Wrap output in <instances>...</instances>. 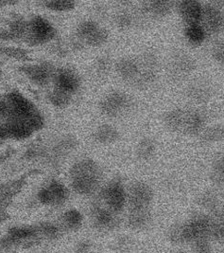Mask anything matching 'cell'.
Returning a JSON list of instances; mask_svg holds the SVG:
<instances>
[{
  "instance_id": "9a60e30c",
  "label": "cell",
  "mask_w": 224,
  "mask_h": 253,
  "mask_svg": "<svg viewBox=\"0 0 224 253\" xmlns=\"http://www.w3.org/2000/svg\"><path fill=\"white\" fill-rule=\"evenodd\" d=\"M173 7V2L168 0H152L143 4L144 12L154 17H165Z\"/></svg>"
},
{
  "instance_id": "7402d4cb",
  "label": "cell",
  "mask_w": 224,
  "mask_h": 253,
  "mask_svg": "<svg viewBox=\"0 0 224 253\" xmlns=\"http://www.w3.org/2000/svg\"><path fill=\"white\" fill-rule=\"evenodd\" d=\"M219 211L209 215L210 227L208 237L209 239H214L216 241H223L224 240V222L221 218Z\"/></svg>"
},
{
  "instance_id": "836d02e7",
  "label": "cell",
  "mask_w": 224,
  "mask_h": 253,
  "mask_svg": "<svg viewBox=\"0 0 224 253\" xmlns=\"http://www.w3.org/2000/svg\"><path fill=\"white\" fill-rule=\"evenodd\" d=\"M212 55L216 61L224 65V39L219 40L214 44Z\"/></svg>"
},
{
  "instance_id": "3957f363",
  "label": "cell",
  "mask_w": 224,
  "mask_h": 253,
  "mask_svg": "<svg viewBox=\"0 0 224 253\" xmlns=\"http://www.w3.org/2000/svg\"><path fill=\"white\" fill-rule=\"evenodd\" d=\"M26 36L32 44L43 45L55 38L56 29L54 25L45 17L36 15L28 21V31Z\"/></svg>"
},
{
  "instance_id": "8fae6325",
  "label": "cell",
  "mask_w": 224,
  "mask_h": 253,
  "mask_svg": "<svg viewBox=\"0 0 224 253\" xmlns=\"http://www.w3.org/2000/svg\"><path fill=\"white\" fill-rule=\"evenodd\" d=\"M23 70L27 77L39 86L47 84L52 76L55 74L52 67L46 63L27 66Z\"/></svg>"
},
{
  "instance_id": "7a4b0ae2",
  "label": "cell",
  "mask_w": 224,
  "mask_h": 253,
  "mask_svg": "<svg viewBox=\"0 0 224 253\" xmlns=\"http://www.w3.org/2000/svg\"><path fill=\"white\" fill-rule=\"evenodd\" d=\"M71 182L76 193L87 196L93 194L101 182V169L92 160L78 161L71 170Z\"/></svg>"
},
{
  "instance_id": "5b68a950",
  "label": "cell",
  "mask_w": 224,
  "mask_h": 253,
  "mask_svg": "<svg viewBox=\"0 0 224 253\" xmlns=\"http://www.w3.org/2000/svg\"><path fill=\"white\" fill-rule=\"evenodd\" d=\"M69 197L68 187L59 180H52L38 192V201L45 206L63 205Z\"/></svg>"
},
{
  "instance_id": "cb8c5ba5",
  "label": "cell",
  "mask_w": 224,
  "mask_h": 253,
  "mask_svg": "<svg viewBox=\"0 0 224 253\" xmlns=\"http://www.w3.org/2000/svg\"><path fill=\"white\" fill-rule=\"evenodd\" d=\"M43 5L45 9L56 12H71L76 8L74 0H45Z\"/></svg>"
},
{
  "instance_id": "603a6c76",
  "label": "cell",
  "mask_w": 224,
  "mask_h": 253,
  "mask_svg": "<svg viewBox=\"0 0 224 253\" xmlns=\"http://www.w3.org/2000/svg\"><path fill=\"white\" fill-rule=\"evenodd\" d=\"M185 35L188 42L193 45L202 44L206 37V32L201 24L186 25Z\"/></svg>"
},
{
  "instance_id": "e575fe53",
  "label": "cell",
  "mask_w": 224,
  "mask_h": 253,
  "mask_svg": "<svg viewBox=\"0 0 224 253\" xmlns=\"http://www.w3.org/2000/svg\"><path fill=\"white\" fill-rule=\"evenodd\" d=\"M169 240L175 244L185 243L184 235H183V224L182 225H175L171 230H169L168 234Z\"/></svg>"
},
{
  "instance_id": "7c38bea8",
  "label": "cell",
  "mask_w": 224,
  "mask_h": 253,
  "mask_svg": "<svg viewBox=\"0 0 224 253\" xmlns=\"http://www.w3.org/2000/svg\"><path fill=\"white\" fill-rule=\"evenodd\" d=\"M180 14L186 25L200 24L202 19V5L196 0H181L177 2Z\"/></svg>"
},
{
  "instance_id": "484cf974",
  "label": "cell",
  "mask_w": 224,
  "mask_h": 253,
  "mask_svg": "<svg viewBox=\"0 0 224 253\" xmlns=\"http://www.w3.org/2000/svg\"><path fill=\"white\" fill-rule=\"evenodd\" d=\"M83 216L78 210L71 209L64 213L63 222L68 230H78L82 224Z\"/></svg>"
},
{
  "instance_id": "f35d334b",
  "label": "cell",
  "mask_w": 224,
  "mask_h": 253,
  "mask_svg": "<svg viewBox=\"0 0 224 253\" xmlns=\"http://www.w3.org/2000/svg\"><path fill=\"white\" fill-rule=\"evenodd\" d=\"M219 214H220V216H221V218L224 222V207L223 209H221L220 210V211H219Z\"/></svg>"
},
{
  "instance_id": "ab89813d",
  "label": "cell",
  "mask_w": 224,
  "mask_h": 253,
  "mask_svg": "<svg viewBox=\"0 0 224 253\" xmlns=\"http://www.w3.org/2000/svg\"><path fill=\"white\" fill-rule=\"evenodd\" d=\"M185 253V252H179V253Z\"/></svg>"
},
{
  "instance_id": "d6986e66",
  "label": "cell",
  "mask_w": 224,
  "mask_h": 253,
  "mask_svg": "<svg viewBox=\"0 0 224 253\" xmlns=\"http://www.w3.org/2000/svg\"><path fill=\"white\" fill-rule=\"evenodd\" d=\"M172 67L176 75H187L195 69V62L190 56L184 53H178L173 58Z\"/></svg>"
},
{
  "instance_id": "30bf717a",
  "label": "cell",
  "mask_w": 224,
  "mask_h": 253,
  "mask_svg": "<svg viewBox=\"0 0 224 253\" xmlns=\"http://www.w3.org/2000/svg\"><path fill=\"white\" fill-rule=\"evenodd\" d=\"M127 196L131 210L149 209L153 198V192L146 183L136 182L132 185Z\"/></svg>"
},
{
  "instance_id": "8d00e7d4",
  "label": "cell",
  "mask_w": 224,
  "mask_h": 253,
  "mask_svg": "<svg viewBox=\"0 0 224 253\" xmlns=\"http://www.w3.org/2000/svg\"><path fill=\"white\" fill-rule=\"evenodd\" d=\"M213 171L222 174L224 177V155L221 156L214 164Z\"/></svg>"
},
{
  "instance_id": "f546056e",
  "label": "cell",
  "mask_w": 224,
  "mask_h": 253,
  "mask_svg": "<svg viewBox=\"0 0 224 253\" xmlns=\"http://www.w3.org/2000/svg\"><path fill=\"white\" fill-rule=\"evenodd\" d=\"M100 25L97 23L94 20H85L83 22L78 25V35L83 39L84 41H86L87 39H89L92 35H94L99 29H100Z\"/></svg>"
},
{
  "instance_id": "4dcf8cb0",
  "label": "cell",
  "mask_w": 224,
  "mask_h": 253,
  "mask_svg": "<svg viewBox=\"0 0 224 253\" xmlns=\"http://www.w3.org/2000/svg\"><path fill=\"white\" fill-rule=\"evenodd\" d=\"M71 97L72 96L62 92V91H60V90L55 88L52 92L49 93L48 100H49L51 104L57 108H65L70 104Z\"/></svg>"
},
{
  "instance_id": "6da1fadb",
  "label": "cell",
  "mask_w": 224,
  "mask_h": 253,
  "mask_svg": "<svg viewBox=\"0 0 224 253\" xmlns=\"http://www.w3.org/2000/svg\"><path fill=\"white\" fill-rule=\"evenodd\" d=\"M5 102L8 105V116L11 120L24 122L34 132L41 130L44 126V117L34 103L22 93L18 91L9 93Z\"/></svg>"
},
{
  "instance_id": "f1b7e54d",
  "label": "cell",
  "mask_w": 224,
  "mask_h": 253,
  "mask_svg": "<svg viewBox=\"0 0 224 253\" xmlns=\"http://www.w3.org/2000/svg\"><path fill=\"white\" fill-rule=\"evenodd\" d=\"M199 204L202 206L203 209H206L207 211H210V213H215L219 211L221 209L219 206V200L216 195H214L211 192L204 193L199 198Z\"/></svg>"
},
{
  "instance_id": "9c48e42d",
  "label": "cell",
  "mask_w": 224,
  "mask_h": 253,
  "mask_svg": "<svg viewBox=\"0 0 224 253\" xmlns=\"http://www.w3.org/2000/svg\"><path fill=\"white\" fill-rule=\"evenodd\" d=\"M54 81L56 89L70 96L78 92L81 85V81L78 73L68 68L56 71L54 74Z\"/></svg>"
},
{
  "instance_id": "52a82bcc",
  "label": "cell",
  "mask_w": 224,
  "mask_h": 253,
  "mask_svg": "<svg viewBox=\"0 0 224 253\" xmlns=\"http://www.w3.org/2000/svg\"><path fill=\"white\" fill-rule=\"evenodd\" d=\"M131 104L132 101L127 94L112 91L101 101V109L102 113L108 117H118L131 107Z\"/></svg>"
},
{
  "instance_id": "ba28073f",
  "label": "cell",
  "mask_w": 224,
  "mask_h": 253,
  "mask_svg": "<svg viewBox=\"0 0 224 253\" xmlns=\"http://www.w3.org/2000/svg\"><path fill=\"white\" fill-rule=\"evenodd\" d=\"M200 24L204 31L212 35L220 34L224 30V14L222 10L212 4L202 6V19Z\"/></svg>"
},
{
  "instance_id": "d590c367",
  "label": "cell",
  "mask_w": 224,
  "mask_h": 253,
  "mask_svg": "<svg viewBox=\"0 0 224 253\" xmlns=\"http://www.w3.org/2000/svg\"><path fill=\"white\" fill-rule=\"evenodd\" d=\"M133 16L129 12H120L115 19L116 25L121 29H128L133 24Z\"/></svg>"
},
{
  "instance_id": "4316f807",
  "label": "cell",
  "mask_w": 224,
  "mask_h": 253,
  "mask_svg": "<svg viewBox=\"0 0 224 253\" xmlns=\"http://www.w3.org/2000/svg\"><path fill=\"white\" fill-rule=\"evenodd\" d=\"M156 145L153 139L149 138H143L137 146V156L143 161H148L154 155Z\"/></svg>"
},
{
  "instance_id": "74e56055",
  "label": "cell",
  "mask_w": 224,
  "mask_h": 253,
  "mask_svg": "<svg viewBox=\"0 0 224 253\" xmlns=\"http://www.w3.org/2000/svg\"><path fill=\"white\" fill-rule=\"evenodd\" d=\"M9 138L8 135V131L6 126H1L0 125V139H5V138Z\"/></svg>"
},
{
  "instance_id": "1f68e13d",
  "label": "cell",
  "mask_w": 224,
  "mask_h": 253,
  "mask_svg": "<svg viewBox=\"0 0 224 253\" xmlns=\"http://www.w3.org/2000/svg\"><path fill=\"white\" fill-rule=\"evenodd\" d=\"M109 38V34L104 28H100L94 35L90 37L89 39L86 40V43L90 46L98 47V46L104 45Z\"/></svg>"
},
{
  "instance_id": "e0dca14e",
  "label": "cell",
  "mask_w": 224,
  "mask_h": 253,
  "mask_svg": "<svg viewBox=\"0 0 224 253\" xmlns=\"http://www.w3.org/2000/svg\"><path fill=\"white\" fill-rule=\"evenodd\" d=\"M204 122H205V117L202 112L197 110H188L187 124H186L184 132L189 135L201 134Z\"/></svg>"
},
{
  "instance_id": "d4e9b609",
  "label": "cell",
  "mask_w": 224,
  "mask_h": 253,
  "mask_svg": "<svg viewBox=\"0 0 224 253\" xmlns=\"http://www.w3.org/2000/svg\"><path fill=\"white\" fill-rule=\"evenodd\" d=\"M200 138L202 142L212 143L224 138V127L222 126H214L202 130L200 134Z\"/></svg>"
},
{
  "instance_id": "83f0119b",
  "label": "cell",
  "mask_w": 224,
  "mask_h": 253,
  "mask_svg": "<svg viewBox=\"0 0 224 253\" xmlns=\"http://www.w3.org/2000/svg\"><path fill=\"white\" fill-rule=\"evenodd\" d=\"M112 211L109 209L98 208L94 211V218L96 223L102 228H108L114 223V216Z\"/></svg>"
},
{
  "instance_id": "d6a6232c",
  "label": "cell",
  "mask_w": 224,
  "mask_h": 253,
  "mask_svg": "<svg viewBox=\"0 0 224 253\" xmlns=\"http://www.w3.org/2000/svg\"><path fill=\"white\" fill-rule=\"evenodd\" d=\"M195 253H211V245L209 238H201L193 242Z\"/></svg>"
},
{
  "instance_id": "ac0fdd59",
  "label": "cell",
  "mask_w": 224,
  "mask_h": 253,
  "mask_svg": "<svg viewBox=\"0 0 224 253\" xmlns=\"http://www.w3.org/2000/svg\"><path fill=\"white\" fill-rule=\"evenodd\" d=\"M6 128L8 131L9 138L14 139H26L30 138L34 133L31 127L20 121L11 120L10 123L6 125Z\"/></svg>"
},
{
  "instance_id": "2e32d148",
  "label": "cell",
  "mask_w": 224,
  "mask_h": 253,
  "mask_svg": "<svg viewBox=\"0 0 224 253\" xmlns=\"http://www.w3.org/2000/svg\"><path fill=\"white\" fill-rule=\"evenodd\" d=\"M188 98L195 103H205L210 99V87L202 82H197L190 84L187 90Z\"/></svg>"
},
{
  "instance_id": "277c9868",
  "label": "cell",
  "mask_w": 224,
  "mask_h": 253,
  "mask_svg": "<svg viewBox=\"0 0 224 253\" xmlns=\"http://www.w3.org/2000/svg\"><path fill=\"white\" fill-rule=\"evenodd\" d=\"M210 216L202 213L194 214L190 220L183 224L185 243H193L201 238H209Z\"/></svg>"
},
{
  "instance_id": "44dd1931",
  "label": "cell",
  "mask_w": 224,
  "mask_h": 253,
  "mask_svg": "<svg viewBox=\"0 0 224 253\" xmlns=\"http://www.w3.org/2000/svg\"><path fill=\"white\" fill-rule=\"evenodd\" d=\"M119 137L118 131L109 125H103L98 128L95 133V138L102 144H109L114 142Z\"/></svg>"
},
{
  "instance_id": "8992f818",
  "label": "cell",
  "mask_w": 224,
  "mask_h": 253,
  "mask_svg": "<svg viewBox=\"0 0 224 253\" xmlns=\"http://www.w3.org/2000/svg\"><path fill=\"white\" fill-rule=\"evenodd\" d=\"M102 198L108 209L114 213L120 212L128 200L125 188L119 180H112V182L105 186L102 191Z\"/></svg>"
},
{
  "instance_id": "ffe728a7",
  "label": "cell",
  "mask_w": 224,
  "mask_h": 253,
  "mask_svg": "<svg viewBox=\"0 0 224 253\" xmlns=\"http://www.w3.org/2000/svg\"><path fill=\"white\" fill-rule=\"evenodd\" d=\"M150 220V213L149 209L131 210L129 215V225L134 229H142L149 224Z\"/></svg>"
},
{
  "instance_id": "4fadbf2b",
  "label": "cell",
  "mask_w": 224,
  "mask_h": 253,
  "mask_svg": "<svg viewBox=\"0 0 224 253\" xmlns=\"http://www.w3.org/2000/svg\"><path fill=\"white\" fill-rule=\"evenodd\" d=\"M116 72L124 80L135 82L140 73V64L133 58H123L116 64Z\"/></svg>"
},
{
  "instance_id": "5bb4252c",
  "label": "cell",
  "mask_w": 224,
  "mask_h": 253,
  "mask_svg": "<svg viewBox=\"0 0 224 253\" xmlns=\"http://www.w3.org/2000/svg\"><path fill=\"white\" fill-rule=\"evenodd\" d=\"M188 110L176 108L168 111L165 115V125L169 130L174 132H184L187 124Z\"/></svg>"
}]
</instances>
